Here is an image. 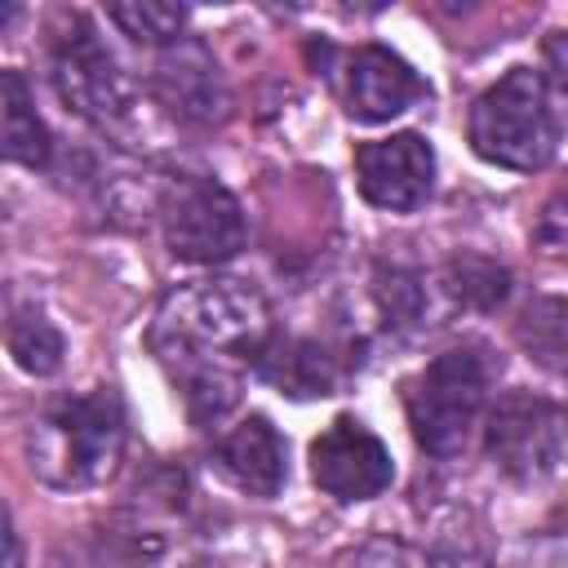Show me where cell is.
I'll use <instances>...</instances> for the list:
<instances>
[{"mask_svg": "<svg viewBox=\"0 0 568 568\" xmlns=\"http://www.w3.org/2000/svg\"><path fill=\"white\" fill-rule=\"evenodd\" d=\"M311 479L337 501H368L395 479L390 448L359 417H337L311 444Z\"/></svg>", "mask_w": 568, "mask_h": 568, "instance_id": "cell-8", "label": "cell"}, {"mask_svg": "<svg viewBox=\"0 0 568 568\" xmlns=\"http://www.w3.org/2000/svg\"><path fill=\"white\" fill-rule=\"evenodd\" d=\"M377 293H382V311L395 320V324H413L417 315H422V288H417V280L413 275H404V271H382V284H377Z\"/></svg>", "mask_w": 568, "mask_h": 568, "instance_id": "cell-21", "label": "cell"}, {"mask_svg": "<svg viewBox=\"0 0 568 568\" xmlns=\"http://www.w3.org/2000/svg\"><path fill=\"white\" fill-rule=\"evenodd\" d=\"M355 182L373 209L413 213L430 200L435 186V151L422 133L373 138L355 151Z\"/></svg>", "mask_w": 568, "mask_h": 568, "instance_id": "cell-9", "label": "cell"}, {"mask_svg": "<svg viewBox=\"0 0 568 568\" xmlns=\"http://www.w3.org/2000/svg\"><path fill=\"white\" fill-rule=\"evenodd\" d=\"M488 368L475 351H444L408 382V426L422 453L457 457L484 413Z\"/></svg>", "mask_w": 568, "mask_h": 568, "instance_id": "cell-4", "label": "cell"}, {"mask_svg": "<svg viewBox=\"0 0 568 568\" xmlns=\"http://www.w3.org/2000/svg\"><path fill=\"white\" fill-rule=\"evenodd\" d=\"M444 288H448L462 306L493 311V306L506 302V293H510V275H506V266L466 253V257H453V262L444 266Z\"/></svg>", "mask_w": 568, "mask_h": 568, "instance_id": "cell-18", "label": "cell"}, {"mask_svg": "<svg viewBox=\"0 0 568 568\" xmlns=\"http://www.w3.org/2000/svg\"><path fill=\"white\" fill-rule=\"evenodd\" d=\"M4 342H9L13 364L31 377H49L62 368V333L40 311H13Z\"/></svg>", "mask_w": 568, "mask_h": 568, "instance_id": "cell-17", "label": "cell"}, {"mask_svg": "<svg viewBox=\"0 0 568 568\" xmlns=\"http://www.w3.org/2000/svg\"><path fill=\"white\" fill-rule=\"evenodd\" d=\"M217 470L248 497H275L288 479V457H284V439L271 426V417L248 413L240 426H231L217 439Z\"/></svg>", "mask_w": 568, "mask_h": 568, "instance_id": "cell-12", "label": "cell"}, {"mask_svg": "<svg viewBox=\"0 0 568 568\" xmlns=\"http://www.w3.org/2000/svg\"><path fill=\"white\" fill-rule=\"evenodd\" d=\"M541 58H546V98H550V111L559 120V129H568V31H550L546 44H541Z\"/></svg>", "mask_w": 568, "mask_h": 568, "instance_id": "cell-20", "label": "cell"}, {"mask_svg": "<svg viewBox=\"0 0 568 568\" xmlns=\"http://www.w3.org/2000/svg\"><path fill=\"white\" fill-rule=\"evenodd\" d=\"M248 364H253V373L262 382H271L288 399H320V395L337 390V359L320 342H311V337H280V333H271Z\"/></svg>", "mask_w": 568, "mask_h": 568, "instance_id": "cell-13", "label": "cell"}, {"mask_svg": "<svg viewBox=\"0 0 568 568\" xmlns=\"http://www.w3.org/2000/svg\"><path fill=\"white\" fill-rule=\"evenodd\" d=\"M532 240H537V248H541L546 257L568 262V191H559V195H555V200L541 209Z\"/></svg>", "mask_w": 568, "mask_h": 568, "instance_id": "cell-22", "label": "cell"}, {"mask_svg": "<svg viewBox=\"0 0 568 568\" xmlns=\"http://www.w3.org/2000/svg\"><path fill=\"white\" fill-rule=\"evenodd\" d=\"M484 453L506 479L541 484L568 453V408L532 390L501 395L484 422Z\"/></svg>", "mask_w": 568, "mask_h": 568, "instance_id": "cell-6", "label": "cell"}, {"mask_svg": "<svg viewBox=\"0 0 568 568\" xmlns=\"http://www.w3.org/2000/svg\"><path fill=\"white\" fill-rule=\"evenodd\" d=\"M271 337V306L257 284L240 275H209L178 284L155 315L151 346L164 364H195L213 359L226 364V355L253 359L262 342Z\"/></svg>", "mask_w": 568, "mask_h": 568, "instance_id": "cell-1", "label": "cell"}, {"mask_svg": "<svg viewBox=\"0 0 568 568\" xmlns=\"http://www.w3.org/2000/svg\"><path fill=\"white\" fill-rule=\"evenodd\" d=\"M53 89L80 120L98 129H120L133 120V84L84 13H67L53 31Z\"/></svg>", "mask_w": 568, "mask_h": 568, "instance_id": "cell-5", "label": "cell"}, {"mask_svg": "<svg viewBox=\"0 0 568 568\" xmlns=\"http://www.w3.org/2000/svg\"><path fill=\"white\" fill-rule=\"evenodd\" d=\"M151 84H155V98L186 124H222L231 111V93L213 53L191 36L160 49Z\"/></svg>", "mask_w": 568, "mask_h": 568, "instance_id": "cell-11", "label": "cell"}, {"mask_svg": "<svg viewBox=\"0 0 568 568\" xmlns=\"http://www.w3.org/2000/svg\"><path fill=\"white\" fill-rule=\"evenodd\" d=\"M4 546H9L4 568H22V546H18V532H13V524H9V519H4Z\"/></svg>", "mask_w": 568, "mask_h": 568, "instance_id": "cell-24", "label": "cell"}, {"mask_svg": "<svg viewBox=\"0 0 568 568\" xmlns=\"http://www.w3.org/2000/svg\"><path fill=\"white\" fill-rule=\"evenodd\" d=\"M515 337L528 351V359H537L550 373H568V302L559 297L528 302L524 315L515 320Z\"/></svg>", "mask_w": 568, "mask_h": 568, "instance_id": "cell-15", "label": "cell"}, {"mask_svg": "<svg viewBox=\"0 0 568 568\" xmlns=\"http://www.w3.org/2000/svg\"><path fill=\"white\" fill-rule=\"evenodd\" d=\"M0 142H4V160L27 164V169H44L53 155L49 129L36 115V102H31L22 71L0 75Z\"/></svg>", "mask_w": 568, "mask_h": 568, "instance_id": "cell-14", "label": "cell"}, {"mask_svg": "<svg viewBox=\"0 0 568 568\" xmlns=\"http://www.w3.org/2000/svg\"><path fill=\"white\" fill-rule=\"evenodd\" d=\"M178 382L186 395V413L200 426H217L235 404H240V373L213 359H195V364H178Z\"/></svg>", "mask_w": 568, "mask_h": 568, "instance_id": "cell-16", "label": "cell"}, {"mask_svg": "<svg viewBox=\"0 0 568 568\" xmlns=\"http://www.w3.org/2000/svg\"><path fill=\"white\" fill-rule=\"evenodd\" d=\"M106 18L138 44H173L182 40V22H186V9L182 4H160V0H133V4H111Z\"/></svg>", "mask_w": 568, "mask_h": 568, "instance_id": "cell-19", "label": "cell"}, {"mask_svg": "<svg viewBox=\"0 0 568 568\" xmlns=\"http://www.w3.org/2000/svg\"><path fill=\"white\" fill-rule=\"evenodd\" d=\"M470 151L497 169L532 173L546 169L559 146V120L546 98V80L532 67H510L497 84H488L466 120Z\"/></svg>", "mask_w": 568, "mask_h": 568, "instance_id": "cell-3", "label": "cell"}, {"mask_svg": "<svg viewBox=\"0 0 568 568\" xmlns=\"http://www.w3.org/2000/svg\"><path fill=\"white\" fill-rule=\"evenodd\" d=\"M124 439H129L124 404L115 386H98L84 395L53 399L27 426V462L40 484L80 493L106 484L120 470Z\"/></svg>", "mask_w": 568, "mask_h": 568, "instance_id": "cell-2", "label": "cell"}, {"mask_svg": "<svg viewBox=\"0 0 568 568\" xmlns=\"http://www.w3.org/2000/svg\"><path fill=\"white\" fill-rule=\"evenodd\" d=\"M160 222H164L169 253L178 262H191V266H217L244 248L240 200L217 178H204V173L178 178L164 191Z\"/></svg>", "mask_w": 568, "mask_h": 568, "instance_id": "cell-7", "label": "cell"}, {"mask_svg": "<svg viewBox=\"0 0 568 568\" xmlns=\"http://www.w3.org/2000/svg\"><path fill=\"white\" fill-rule=\"evenodd\" d=\"M337 89H342L346 115L359 120V124L395 120V115H404L413 102L426 98L422 75H417L399 53H390L386 44H359V49H351V53L342 58Z\"/></svg>", "mask_w": 568, "mask_h": 568, "instance_id": "cell-10", "label": "cell"}, {"mask_svg": "<svg viewBox=\"0 0 568 568\" xmlns=\"http://www.w3.org/2000/svg\"><path fill=\"white\" fill-rule=\"evenodd\" d=\"M355 568H430V564L404 541H373L368 550H359Z\"/></svg>", "mask_w": 568, "mask_h": 568, "instance_id": "cell-23", "label": "cell"}]
</instances>
